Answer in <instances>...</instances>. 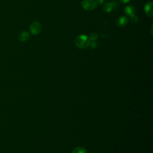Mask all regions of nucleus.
<instances>
[{"mask_svg":"<svg viewBox=\"0 0 153 153\" xmlns=\"http://www.w3.org/2000/svg\"><path fill=\"white\" fill-rule=\"evenodd\" d=\"M75 44L79 48L85 49L90 45V39L85 35H79L75 38Z\"/></svg>","mask_w":153,"mask_h":153,"instance_id":"f257e3e1","label":"nucleus"},{"mask_svg":"<svg viewBox=\"0 0 153 153\" xmlns=\"http://www.w3.org/2000/svg\"><path fill=\"white\" fill-rule=\"evenodd\" d=\"M97 3L94 0H83L81 2V7L85 10L92 11L97 7Z\"/></svg>","mask_w":153,"mask_h":153,"instance_id":"f03ea898","label":"nucleus"},{"mask_svg":"<svg viewBox=\"0 0 153 153\" xmlns=\"http://www.w3.org/2000/svg\"><path fill=\"white\" fill-rule=\"evenodd\" d=\"M42 26L41 24L38 22H33L29 26V30L32 35H36L41 30Z\"/></svg>","mask_w":153,"mask_h":153,"instance_id":"7ed1b4c3","label":"nucleus"},{"mask_svg":"<svg viewBox=\"0 0 153 153\" xmlns=\"http://www.w3.org/2000/svg\"><path fill=\"white\" fill-rule=\"evenodd\" d=\"M118 6L117 2H110L105 4L103 7V10L105 13L111 12L114 8H116Z\"/></svg>","mask_w":153,"mask_h":153,"instance_id":"20e7f679","label":"nucleus"},{"mask_svg":"<svg viewBox=\"0 0 153 153\" xmlns=\"http://www.w3.org/2000/svg\"><path fill=\"white\" fill-rule=\"evenodd\" d=\"M128 22V19L127 17L121 16L117 20L116 24L118 27H124L127 25Z\"/></svg>","mask_w":153,"mask_h":153,"instance_id":"39448f33","label":"nucleus"},{"mask_svg":"<svg viewBox=\"0 0 153 153\" xmlns=\"http://www.w3.org/2000/svg\"><path fill=\"white\" fill-rule=\"evenodd\" d=\"M152 2H148L145 5V12L146 15L149 17H152Z\"/></svg>","mask_w":153,"mask_h":153,"instance_id":"423d86ee","label":"nucleus"},{"mask_svg":"<svg viewBox=\"0 0 153 153\" xmlns=\"http://www.w3.org/2000/svg\"><path fill=\"white\" fill-rule=\"evenodd\" d=\"M30 37L29 33L27 31H22L21 32L18 36V38L21 42H26L27 41Z\"/></svg>","mask_w":153,"mask_h":153,"instance_id":"0eeeda50","label":"nucleus"},{"mask_svg":"<svg viewBox=\"0 0 153 153\" xmlns=\"http://www.w3.org/2000/svg\"><path fill=\"white\" fill-rule=\"evenodd\" d=\"M136 10L135 8L133 6H127L124 9V13L128 16H131L132 15L135 14Z\"/></svg>","mask_w":153,"mask_h":153,"instance_id":"6e6552de","label":"nucleus"},{"mask_svg":"<svg viewBox=\"0 0 153 153\" xmlns=\"http://www.w3.org/2000/svg\"><path fill=\"white\" fill-rule=\"evenodd\" d=\"M72 153H87V151L84 148L81 147V146H78V147L75 148L73 150Z\"/></svg>","mask_w":153,"mask_h":153,"instance_id":"1a4fd4ad","label":"nucleus"},{"mask_svg":"<svg viewBox=\"0 0 153 153\" xmlns=\"http://www.w3.org/2000/svg\"><path fill=\"white\" fill-rule=\"evenodd\" d=\"M98 38V35L96 33H93L91 35H90V39L93 41H96Z\"/></svg>","mask_w":153,"mask_h":153,"instance_id":"9d476101","label":"nucleus"},{"mask_svg":"<svg viewBox=\"0 0 153 153\" xmlns=\"http://www.w3.org/2000/svg\"><path fill=\"white\" fill-rule=\"evenodd\" d=\"M130 20L133 23H137L138 22V17L136 15L134 14L130 16Z\"/></svg>","mask_w":153,"mask_h":153,"instance_id":"9b49d317","label":"nucleus"},{"mask_svg":"<svg viewBox=\"0 0 153 153\" xmlns=\"http://www.w3.org/2000/svg\"><path fill=\"white\" fill-rule=\"evenodd\" d=\"M90 46H91V47L92 48H95L96 47V46H97V44H96V42H91V43Z\"/></svg>","mask_w":153,"mask_h":153,"instance_id":"f8f14e48","label":"nucleus"},{"mask_svg":"<svg viewBox=\"0 0 153 153\" xmlns=\"http://www.w3.org/2000/svg\"><path fill=\"white\" fill-rule=\"evenodd\" d=\"M97 4L98 5H102L104 2V0H96V1Z\"/></svg>","mask_w":153,"mask_h":153,"instance_id":"ddd939ff","label":"nucleus"},{"mask_svg":"<svg viewBox=\"0 0 153 153\" xmlns=\"http://www.w3.org/2000/svg\"><path fill=\"white\" fill-rule=\"evenodd\" d=\"M131 0H120V1L123 3H127L128 2H130Z\"/></svg>","mask_w":153,"mask_h":153,"instance_id":"4468645a","label":"nucleus"},{"mask_svg":"<svg viewBox=\"0 0 153 153\" xmlns=\"http://www.w3.org/2000/svg\"><path fill=\"white\" fill-rule=\"evenodd\" d=\"M152 26H151V30H152ZM152 31H151V34H152Z\"/></svg>","mask_w":153,"mask_h":153,"instance_id":"2eb2a0df","label":"nucleus"}]
</instances>
